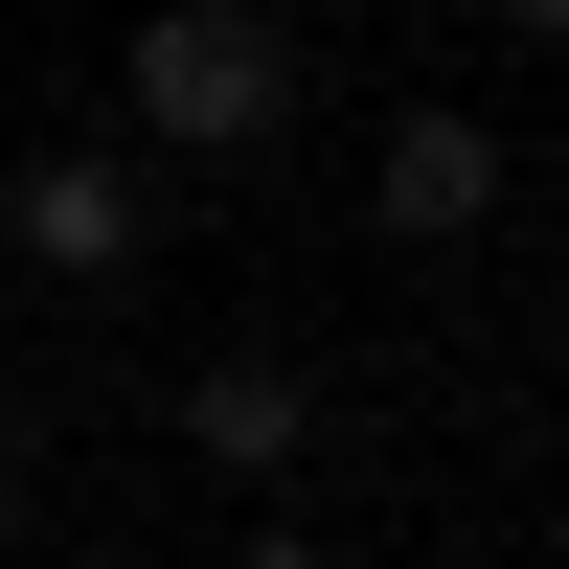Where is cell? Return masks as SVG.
I'll use <instances>...</instances> for the list:
<instances>
[{
  "label": "cell",
  "mask_w": 569,
  "mask_h": 569,
  "mask_svg": "<svg viewBox=\"0 0 569 569\" xmlns=\"http://www.w3.org/2000/svg\"><path fill=\"white\" fill-rule=\"evenodd\" d=\"M114 91L182 160H273V137H297V23H273V0H160V23L114 46Z\"/></svg>",
  "instance_id": "obj_1"
},
{
  "label": "cell",
  "mask_w": 569,
  "mask_h": 569,
  "mask_svg": "<svg viewBox=\"0 0 569 569\" xmlns=\"http://www.w3.org/2000/svg\"><path fill=\"white\" fill-rule=\"evenodd\" d=\"M0 251H23V273H46V297H114V273H137V251H160V182H137V160H114V137H46V160H23V182H0Z\"/></svg>",
  "instance_id": "obj_2"
},
{
  "label": "cell",
  "mask_w": 569,
  "mask_h": 569,
  "mask_svg": "<svg viewBox=\"0 0 569 569\" xmlns=\"http://www.w3.org/2000/svg\"><path fill=\"white\" fill-rule=\"evenodd\" d=\"M365 228H388V251H479L501 228V137L456 114V91H410V114L365 137Z\"/></svg>",
  "instance_id": "obj_3"
},
{
  "label": "cell",
  "mask_w": 569,
  "mask_h": 569,
  "mask_svg": "<svg viewBox=\"0 0 569 569\" xmlns=\"http://www.w3.org/2000/svg\"><path fill=\"white\" fill-rule=\"evenodd\" d=\"M297 433H319V388H297V365H206V388H182V456H206V479H273Z\"/></svg>",
  "instance_id": "obj_4"
},
{
  "label": "cell",
  "mask_w": 569,
  "mask_h": 569,
  "mask_svg": "<svg viewBox=\"0 0 569 569\" xmlns=\"http://www.w3.org/2000/svg\"><path fill=\"white\" fill-rule=\"evenodd\" d=\"M0 525H23V388H0Z\"/></svg>",
  "instance_id": "obj_5"
},
{
  "label": "cell",
  "mask_w": 569,
  "mask_h": 569,
  "mask_svg": "<svg viewBox=\"0 0 569 569\" xmlns=\"http://www.w3.org/2000/svg\"><path fill=\"white\" fill-rule=\"evenodd\" d=\"M479 23H525V46H569V0H479Z\"/></svg>",
  "instance_id": "obj_6"
}]
</instances>
